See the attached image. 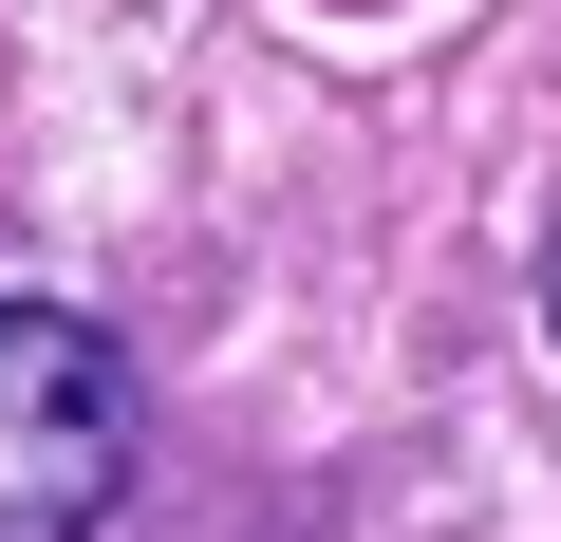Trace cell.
Wrapping results in <instances>:
<instances>
[{
    "instance_id": "obj_2",
    "label": "cell",
    "mask_w": 561,
    "mask_h": 542,
    "mask_svg": "<svg viewBox=\"0 0 561 542\" xmlns=\"http://www.w3.org/2000/svg\"><path fill=\"white\" fill-rule=\"evenodd\" d=\"M542 319H561V281H542Z\"/></svg>"
},
{
    "instance_id": "obj_1",
    "label": "cell",
    "mask_w": 561,
    "mask_h": 542,
    "mask_svg": "<svg viewBox=\"0 0 561 542\" xmlns=\"http://www.w3.org/2000/svg\"><path fill=\"white\" fill-rule=\"evenodd\" d=\"M131 486V356L76 300H0V542H94Z\"/></svg>"
}]
</instances>
